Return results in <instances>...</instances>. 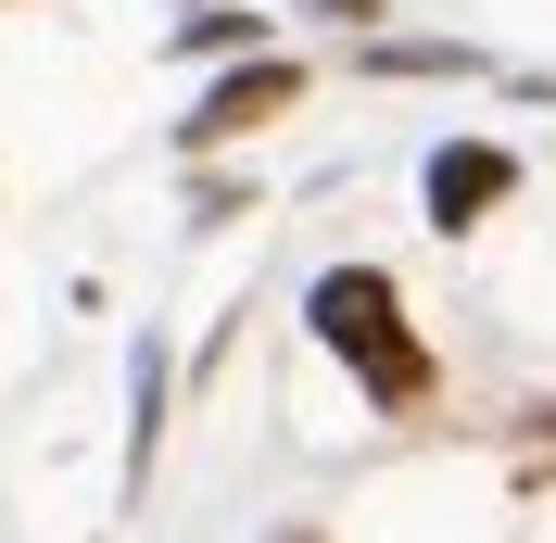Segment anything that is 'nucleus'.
<instances>
[{"mask_svg": "<svg viewBox=\"0 0 556 543\" xmlns=\"http://www.w3.org/2000/svg\"><path fill=\"white\" fill-rule=\"evenodd\" d=\"M481 51H455V38H367V76H468Z\"/></svg>", "mask_w": 556, "mask_h": 543, "instance_id": "4", "label": "nucleus"}, {"mask_svg": "<svg viewBox=\"0 0 556 543\" xmlns=\"http://www.w3.org/2000/svg\"><path fill=\"white\" fill-rule=\"evenodd\" d=\"M417 190H430V228H443V240H468L493 203H506V190H519V152H493V139H443Z\"/></svg>", "mask_w": 556, "mask_h": 543, "instance_id": "3", "label": "nucleus"}, {"mask_svg": "<svg viewBox=\"0 0 556 543\" xmlns=\"http://www.w3.org/2000/svg\"><path fill=\"white\" fill-rule=\"evenodd\" d=\"M304 13H329V26H380V0H304Z\"/></svg>", "mask_w": 556, "mask_h": 543, "instance_id": "7", "label": "nucleus"}, {"mask_svg": "<svg viewBox=\"0 0 556 543\" xmlns=\"http://www.w3.org/2000/svg\"><path fill=\"white\" fill-rule=\"evenodd\" d=\"M152 442H165V354L139 341V430H127V480L152 468Z\"/></svg>", "mask_w": 556, "mask_h": 543, "instance_id": "5", "label": "nucleus"}, {"mask_svg": "<svg viewBox=\"0 0 556 543\" xmlns=\"http://www.w3.org/2000/svg\"><path fill=\"white\" fill-rule=\"evenodd\" d=\"M304 329L367 379V405H380V417H417L430 392H443V367H430V341H417L405 291H392L380 266H329V278L304 291Z\"/></svg>", "mask_w": 556, "mask_h": 543, "instance_id": "1", "label": "nucleus"}, {"mask_svg": "<svg viewBox=\"0 0 556 543\" xmlns=\"http://www.w3.org/2000/svg\"><path fill=\"white\" fill-rule=\"evenodd\" d=\"M253 38H266V13H228V0H215V13H190V26H177V51L203 64V51H253Z\"/></svg>", "mask_w": 556, "mask_h": 543, "instance_id": "6", "label": "nucleus"}, {"mask_svg": "<svg viewBox=\"0 0 556 543\" xmlns=\"http://www.w3.org/2000/svg\"><path fill=\"white\" fill-rule=\"evenodd\" d=\"M291 102H304V64H291V51H253L241 76H215V89H203V114L177 127V152H228V139L278 127V114H291Z\"/></svg>", "mask_w": 556, "mask_h": 543, "instance_id": "2", "label": "nucleus"}, {"mask_svg": "<svg viewBox=\"0 0 556 543\" xmlns=\"http://www.w3.org/2000/svg\"><path fill=\"white\" fill-rule=\"evenodd\" d=\"M278 543H329V531H278Z\"/></svg>", "mask_w": 556, "mask_h": 543, "instance_id": "8", "label": "nucleus"}]
</instances>
